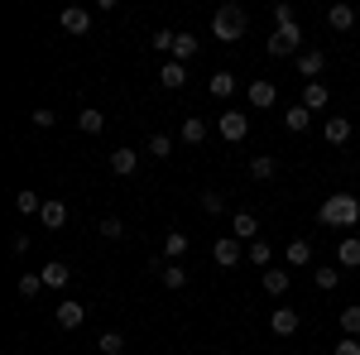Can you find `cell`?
Wrapping results in <instances>:
<instances>
[{"label": "cell", "mask_w": 360, "mask_h": 355, "mask_svg": "<svg viewBox=\"0 0 360 355\" xmlns=\"http://www.w3.org/2000/svg\"><path fill=\"white\" fill-rule=\"evenodd\" d=\"M231 235H236V240H240V245H255V240H259V221L250 217V212H236V217H231Z\"/></svg>", "instance_id": "cell-12"}, {"label": "cell", "mask_w": 360, "mask_h": 355, "mask_svg": "<svg viewBox=\"0 0 360 355\" xmlns=\"http://www.w3.org/2000/svg\"><path fill=\"white\" fill-rule=\"evenodd\" d=\"M250 29V15L240 5H221L217 15H212V39H221V44H240Z\"/></svg>", "instance_id": "cell-2"}, {"label": "cell", "mask_w": 360, "mask_h": 355, "mask_svg": "<svg viewBox=\"0 0 360 355\" xmlns=\"http://www.w3.org/2000/svg\"><path fill=\"white\" fill-rule=\"evenodd\" d=\"M298 327H303L298 307H274V317H269V331H274V336H293Z\"/></svg>", "instance_id": "cell-8"}, {"label": "cell", "mask_w": 360, "mask_h": 355, "mask_svg": "<svg viewBox=\"0 0 360 355\" xmlns=\"http://www.w3.org/2000/svg\"><path fill=\"white\" fill-rule=\"evenodd\" d=\"M245 96H250V106H255V110H269L278 101V86L269 82V77H255V82L245 86Z\"/></svg>", "instance_id": "cell-6"}, {"label": "cell", "mask_w": 360, "mask_h": 355, "mask_svg": "<svg viewBox=\"0 0 360 355\" xmlns=\"http://www.w3.org/2000/svg\"><path fill=\"white\" fill-rule=\"evenodd\" d=\"M188 58H197V39L183 29V34H178V44H173V63H183V67H188Z\"/></svg>", "instance_id": "cell-30"}, {"label": "cell", "mask_w": 360, "mask_h": 355, "mask_svg": "<svg viewBox=\"0 0 360 355\" xmlns=\"http://www.w3.org/2000/svg\"><path fill=\"white\" fill-rule=\"evenodd\" d=\"M139 168V149H111V173L115 178H130Z\"/></svg>", "instance_id": "cell-15"}, {"label": "cell", "mask_w": 360, "mask_h": 355, "mask_svg": "<svg viewBox=\"0 0 360 355\" xmlns=\"http://www.w3.org/2000/svg\"><path fill=\"white\" fill-rule=\"evenodd\" d=\"M283 259H288L293 269H303V264H312V245H307V240H288V250H283Z\"/></svg>", "instance_id": "cell-27"}, {"label": "cell", "mask_w": 360, "mask_h": 355, "mask_svg": "<svg viewBox=\"0 0 360 355\" xmlns=\"http://www.w3.org/2000/svg\"><path fill=\"white\" fill-rule=\"evenodd\" d=\"M53 322H58L63 331H77V327L86 322V307H82V302H72V298H63V302L53 307Z\"/></svg>", "instance_id": "cell-4"}, {"label": "cell", "mask_w": 360, "mask_h": 355, "mask_svg": "<svg viewBox=\"0 0 360 355\" xmlns=\"http://www.w3.org/2000/svg\"><path fill=\"white\" fill-rule=\"evenodd\" d=\"M240 254H245V250H240V240H236V235H217V245H212V259H217L221 269H236V264H240Z\"/></svg>", "instance_id": "cell-5"}, {"label": "cell", "mask_w": 360, "mask_h": 355, "mask_svg": "<svg viewBox=\"0 0 360 355\" xmlns=\"http://www.w3.org/2000/svg\"><path fill=\"white\" fill-rule=\"evenodd\" d=\"M259 283H264V293H269V298H283V293H288V283H293V273H288V269H264V273H259Z\"/></svg>", "instance_id": "cell-14"}, {"label": "cell", "mask_w": 360, "mask_h": 355, "mask_svg": "<svg viewBox=\"0 0 360 355\" xmlns=\"http://www.w3.org/2000/svg\"><path fill=\"white\" fill-rule=\"evenodd\" d=\"M298 72H303L307 82H317V77L327 72V53H322V49H303V53H298Z\"/></svg>", "instance_id": "cell-7"}, {"label": "cell", "mask_w": 360, "mask_h": 355, "mask_svg": "<svg viewBox=\"0 0 360 355\" xmlns=\"http://www.w3.org/2000/svg\"><path fill=\"white\" fill-rule=\"evenodd\" d=\"M125 351V336H120V331H101V336H96V355H120Z\"/></svg>", "instance_id": "cell-31"}, {"label": "cell", "mask_w": 360, "mask_h": 355, "mask_svg": "<svg viewBox=\"0 0 360 355\" xmlns=\"http://www.w3.org/2000/svg\"><path fill=\"white\" fill-rule=\"evenodd\" d=\"M307 125H312V110L307 106H288L283 110V130H288V135H303Z\"/></svg>", "instance_id": "cell-18"}, {"label": "cell", "mask_w": 360, "mask_h": 355, "mask_svg": "<svg viewBox=\"0 0 360 355\" xmlns=\"http://www.w3.org/2000/svg\"><path fill=\"white\" fill-rule=\"evenodd\" d=\"M15 207H20V217H39L44 212V197L39 192H15Z\"/></svg>", "instance_id": "cell-32"}, {"label": "cell", "mask_w": 360, "mask_h": 355, "mask_svg": "<svg viewBox=\"0 0 360 355\" xmlns=\"http://www.w3.org/2000/svg\"><path fill=\"white\" fill-rule=\"evenodd\" d=\"M101 235H106V240H120V235H125V221H120V217H106V221H101Z\"/></svg>", "instance_id": "cell-40"}, {"label": "cell", "mask_w": 360, "mask_h": 355, "mask_svg": "<svg viewBox=\"0 0 360 355\" xmlns=\"http://www.w3.org/2000/svg\"><path fill=\"white\" fill-rule=\"evenodd\" d=\"M77 130H82V135H101V130H106V115L96 106H82L77 110Z\"/></svg>", "instance_id": "cell-19"}, {"label": "cell", "mask_w": 360, "mask_h": 355, "mask_svg": "<svg viewBox=\"0 0 360 355\" xmlns=\"http://www.w3.org/2000/svg\"><path fill=\"white\" fill-rule=\"evenodd\" d=\"M341 331L346 336H360V307H341Z\"/></svg>", "instance_id": "cell-38"}, {"label": "cell", "mask_w": 360, "mask_h": 355, "mask_svg": "<svg viewBox=\"0 0 360 355\" xmlns=\"http://www.w3.org/2000/svg\"><path fill=\"white\" fill-rule=\"evenodd\" d=\"M183 144H207V120H202V115H188V120H183Z\"/></svg>", "instance_id": "cell-24"}, {"label": "cell", "mask_w": 360, "mask_h": 355, "mask_svg": "<svg viewBox=\"0 0 360 355\" xmlns=\"http://www.w3.org/2000/svg\"><path fill=\"white\" fill-rule=\"evenodd\" d=\"M274 173H278V159H274V154H255V159H250V178H259V183H269Z\"/></svg>", "instance_id": "cell-22"}, {"label": "cell", "mask_w": 360, "mask_h": 355, "mask_svg": "<svg viewBox=\"0 0 360 355\" xmlns=\"http://www.w3.org/2000/svg\"><path fill=\"white\" fill-rule=\"evenodd\" d=\"M245 254H250V264H255V269H269V264H274V245H269L264 235H259V240H255Z\"/></svg>", "instance_id": "cell-26"}, {"label": "cell", "mask_w": 360, "mask_h": 355, "mask_svg": "<svg viewBox=\"0 0 360 355\" xmlns=\"http://www.w3.org/2000/svg\"><path fill=\"white\" fill-rule=\"evenodd\" d=\"M327 101H332V91H327L322 82H307L303 86V106L307 110H327Z\"/></svg>", "instance_id": "cell-23"}, {"label": "cell", "mask_w": 360, "mask_h": 355, "mask_svg": "<svg viewBox=\"0 0 360 355\" xmlns=\"http://www.w3.org/2000/svg\"><path fill=\"white\" fill-rule=\"evenodd\" d=\"M149 159H173V135H149Z\"/></svg>", "instance_id": "cell-33"}, {"label": "cell", "mask_w": 360, "mask_h": 355, "mask_svg": "<svg viewBox=\"0 0 360 355\" xmlns=\"http://www.w3.org/2000/svg\"><path fill=\"white\" fill-rule=\"evenodd\" d=\"M327 25H332L336 34H346V29L356 25V5H332V10H327Z\"/></svg>", "instance_id": "cell-21"}, {"label": "cell", "mask_w": 360, "mask_h": 355, "mask_svg": "<svg viewBox=\"0 0 360 355\" xmlns=\"http://www.w3.org/2000/svg\"><path fill=\"white\" fill-rule=\"evenodd\" d=\"M322 135H327V144H336V149H341V144H351V135H356V130H351V120H346V115H327Z\"/></svg>", "instance_id": "cell-11"}, {"label": "cell", "mask_w": 360, "mask_h": 355, "mask_svg": "<svg viewBox=\"0 0 360 355\" xmlns=\"http://www.w3.org/2000/svg\"><path fill=\"white\" fill-rule=\"evenodd\" d=\"M221 207H226V192H202V212L207 217H221Z\"/></svg>", "instance_id": "cell-39"}, {"label": "cell", "mask_w": 360, "mask_h": 355, "mask_svg": "<svg viewBox=\"0 0 360 355\" xmlns=\"http://www.w3.org/2000/svg\"><path fill=\"white\" fill-rule=\"evenodd\" d=\"M336 264H341V269H360V235H346V240L336 245Z\"/></svg>", "instance_id": "cell-17"}, {"label": "cell", "mask_w": 360, "mask_h": 355, "mask_svg": "<svg viewBox=\"0 0 360 355\" xmlns=\"http://www.w3.org/2000/svg\"><path fill=\"white\" fill-rule=\"evenodd\" d=\"M44 288H49V283H44V273H20V293H25V298H39Z\"/></svg>", "instance_id": "cell-34"}, {"label": "cell", "mask_w": 360, "mask_h": 355, "mask_svg": "<svg viewBox=\"0 0 360 355\" xmlns=\"http://www.w3.org/2000/svg\"><path fill=\"white\" fill-rule=\"evenodd\" d=\"M188 245H193L188 231H168V235H164V259H168V264H178V259L188 254Z\"/></svg>", "instance_id": "cell-16"}, {"label": "cell", "mask_w": 360, "mask_h": 355, "mask_svg": "<svg viewBox=\"0 0 360 355\" xmlns=\"http://www.w3.org/2000/svg\"><path fill=\"white\" fill-rule=\"evenodd\" d=\"M207 91H212V96H217V101H226V96H231V91H236V72H212V82H207Z\"/></svg>", "instance_id": "cell-25"}, {"label": "cell", "mask_w": 360, "mask_h": 355, "mask_svg": "<svg viewBox=\"0 0 360 355\" xmlns=\"http://www.w3.org/2000/svg\"><path fill=\"white\" fill-rule=\"evenodd\" d=\"M159 86H168V91H183V86H188V67L168 58L164 67H159Z\"/></svg>", "instance_id": "cell-13"}, {"label": "cell", "mask_w": 360, "mask_h": 355, "mask_svg": "<svg viewBox=\"0 0 360 355\" xmlns=\"http://www.w3.org/2000/svg\"><path fill=\"white\" fill-rule=\"evenodd\" d=\"M356 25H360V5H356Z\"/></svg>", "instance_id": "cell-44"}, {"label": "cell", "mask_w": 360, "mask_h": 355, "mask_svg": "<svg viewBox=\"0 0 360 355\" xmlns=\"http://www.w3.org/2000/svg\"><path fill=\"white\" fill-rule=\"evenodd\" d=\"M317 221H322V226H336V231H351L360 221V197L356 192H332V197L317 207Z\"/></svg>", "instance_id": "cell-1"}, {"label": "cell", "mask_w": 360, "mask_h": 355, "mask_svg": "<svg viewBox=\"0 0 360 355\" xmlns=\"http://www.w3.org/2000/svg\"><path fill=\"white\" fill-rule=\"evenodd\" d=\"M68 278H72V269H68L63 259H53V264H44V283H49V288H68Z\"/></svg>", "instance_id": "cell-29"}, {"label": "cell", "mask_w": 360, "mask_h": 355, "mask_svg": "<svg viewBox=\"0 0 360 355\" xmlns=\"http://www.w3.org/2000/svg\"><path fill=\"white\" fill-rule=\"evenodd\" d=\"M312 283H317L322 293H332L336 283H341V269H336V264H332V269H317V273H312Z\"/></svg>", "instance_id": "cell-35"}, {"label": "cell", "mask_w": 360, "mask_h": 355, "mask_svg": "<svg viewBox=\"0 0 360 355\" xmlns=\"http://www.w3.org/2000/svg\"><path fill=\"white\" fill-rule=\"evenodd\" d=\"M10 250H15V254H29V235H25V231H20V235L10 240Z\"/></svg>", "instance_id": "cell-43"}, {"label": "cell", "mask_w": 360, "mask_h": 355, "mask_svg": "<svg viewBox=\"0 0 360 355\" xmlns=\"http://www.w3.org/2000/svg\"><path fill=\"white\" fill-rule=\"evenodd\" d=\"M336 355H360V336H341L336 341Z\"/></svg>", "instance_id": "cell-42"}, {"label": "cell", "mask_w": 360, "mask_h": 355, "mask_svg": "<svg viewBox=\"0 0 360 355\" xmlns=\"http://www.w3.org/2000/svg\"><path fill=\"white\" fill-rule=\"evenodd\" d=\"M58 25L68 29V34H86V29H91V10H82V5H68V10L58 15Z\"/></svg>", "instance_id": "cell-10"}, {"label": "cell", "mask_w": 360, "mask_h": 355, "mask_svg": "<svg viewBox=\"0 0 360 355\" xmlns=\"http://www.w3.org/2000/svg\"><path fill=\"white\" fill-rule=\"evenodd\" d=\"M29 120H34V130H53V125H58V110L39 106V110H29Z\"/></svg>", "instance_id": "cell-37"}, {"label": "cell", "mask_w": 360, "mask_h": 355, "mask_svg": "<svg viewBox=\"0 0 360 355\" xmlns=\"http://www.w3.org/2000/svg\"><path fill=\"white\" fill-rule=\"evenodd\" d=\"M245 135H250V120H245V115H240V110H221V139L240 144Z\"/></svg>", "instance_id": "cell-9"}, {"label": "cell", "mask_w": 360, "mask_h": 355, "mask_svg": "<svg viewBox=\"0 0 360 355\" xmlns=\"http://www.w3.org/2000/svg\"><path fill=\"white\" fill-rule=\"evenodd\" d=\"M278 25H298V20H293V5H288V0H278L274 5V29Z\"/></svg>", "instance_id": "cell-41"}, {"label": "cell", "mask_w": 360, "mask_h": 355, "mask_svg": "<svg viewBox=\"0 0 360 355\" xmlns=\"http://www.w3.org/2000/svg\"><path fill=\"white\" fill-rule=\"evenodd\" d=\"M39 221H44L49 231H58V226L68 221V202H58V197H49V202H44V212H39Z\"/></svg>", "instance_id": "cell-20"}, {"label": "cell", "mask_w": 360, "mask_h": 355, "mask_svg": "<svg viewBox=\"0 0 360 355\" xmlns=\"http://www.w3.org/2000/svg\"><path fill=\"white\" fill-rule=\"evenodd\" d=\"M269 53L288 58V53H303V25H278L269 34Z\"/></svg>", "instance_id": "cell-3"}, {"label": "cell", "mask_w": 360, "mask_h": 355, "mask_svg": "<svg viewBox=\"0 0 360 355\" xmlns=\"http://www.w3.org/2000/svg\"><path fill=\"white\" fill-rule=\"evenodd\" d=\"M149 44H154L159 53H173V44H178V34H173V29H154V34H149Z\"/></svg>", "instance_id": "cell-36"}, {"label": "cell", "mask_w": 360, "mask_h": 355, "mask_svg": "<svg viewBox=\"0 0 360 355\" xmlns=\"http://www.w3.org/2000/svg\"><path fill=\"white\" fill-rule=\"evenodd\" d=\"M159 283L178 293V288H188V269H183V264H164V269H159Z\"/></svg>", "instance_id": "cell-28"}]
</instances>
